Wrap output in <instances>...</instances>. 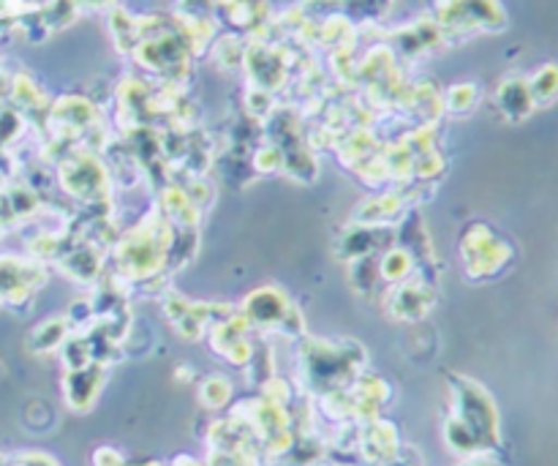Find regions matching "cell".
<instances>
[{
	"label": "cell",
	"mask_w": 558,
	"mask_h": 466,
	"mask_svg": "<svg viewBox=\"0 0 558 466\" xmlns=\"http://www.w3.org/2000/svg\"><path fill=\"white\" fill-rule=\"evenodd\" d=\"M458 409L447 420V442L452 451L480 456L499 445V409L477 382H461L456 391Z\"/></svg>",
	"instance_id": "obj_1"
},
{
	"label": "cell",
	"mask_w": 558,
	"mask_h": 466,
	"mask_svg": "<svg viewBox=\"0 0 558 466\" xmlns=\"http://www.w3.org/2000/svg\"><path fill=\"white\" fill-rule=\"evenodd\" d=\"M229 396H232V387H229V382L223 380V377H210V380L202 385V404H205V407H223V404L229 402Z\"/></svg>",
	"instance_id": "obj_2"
},
{
	"label": "cell",
	"mask_w": 558,
	"mask_h": 466,
	"mask_svg": "<svg viewBox=\"0 0 558 466\" xmlns=\"http://www.w3.org/2000/svg\"><path fill=\"white\" fill-rule=\"evenodd\" d=\"M469 466H496V464H490V462H485V458H477V462H472Z\"/></svg>",
	"instance_id": "obj_3"
}]
</instances>
